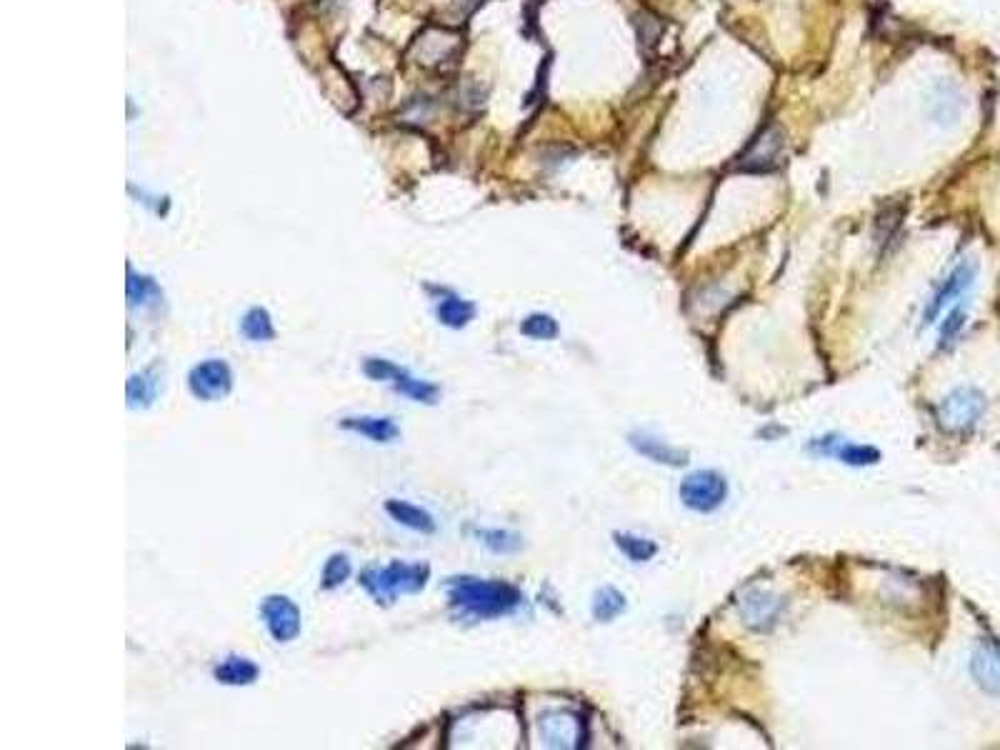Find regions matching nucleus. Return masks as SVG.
<instances>
[{"mask_svg":"<svg viewBox=\"0 0 1000 750\" xmlns=\"http://www.w3.org/2000/svg\"><path fill=\"white\" fill-rule=\"evenodd\" d=\"M475 535H478V540L485 545V548L493 550V553H500V555L515 553V550H520V545H523L520 535L510 533V530L478 528L475 530Z\"/></svg>","mask_w":1000,"mask_h":750,"instance_id":"obj_22","label":"nucleus"},{"mask_svg":"<svg viewBox=\"0 0 1000 750\" xmlns=\"http://www.w3.org/2000/svg\"><path fill=\"white\" fill-rule=\"evenodd\" d=\"M240 335L245 340H250V343H268V340H273L275 328L268 310L260 308V305L245 310V315L240 318Z\"/></svg>","mask_w":1000,"mask_h":750,"instance_id":"obj_20","label":"nucleus"},{"mask_svg":"<svg viewBox=\"0 0 1000 750\" xmlns=\"http://www.w3.org/2000/svg\"><path fill=\"white\" fill-rule=\"evenodd\" d=\"M190 393L200 400H223L233 390V370L225 360L208 358L195 365L188 375Z\"/></svg>","mask_w":1000,"mask_h":750,"instance_id":"obj_6","label":"nucleus"},{"mask_svg":"<svg viewBox=\"0 0 1000 750\" xmlns=\"http://www.w3.org/2000/svg\"><path fill=\"white\" fill-rule=\"evenodd\" d=\"M363 373L378 383H390L400 395L415 400V403L433 405L438 400L440 388L430 380H420L408 368H400L388 358H368L363 363Z\"/></svg>","mask_w":1000,"mask_h":750,"instance_id":"obj_3","label":"nucleus"},{"mask_svg":"<svg viewBox=\"0 0 1000 750\" xmlns=\"http://www.w3.org/2000/svg\"><path fill=\"white\" fill-rule=\"evenodd\" d=\"M338 425L343 430H350V433L363 435L370 443L388 445L400 438L398 423L388 415H353V418H343Z\"/></svg>","mask_w":1000,"mask_h":750,"instance_id":"obj_12","label":"nucleus"},{"mask_svg":"<svg viewBox=\"0 0 1000 750\" xmlns=\"http://www.w3.org/2000/svg\"><path fill=\"white\" fill-rule=\"evenodd\" d=\"M615 545L623 550V555L633 563H648L655 553H658V545L648 538H638V535L630 533H615Z\"/></svg>","mask_w":1000,"mask_h":750,"instance_id":"obj_23","label":"nucleus"},{"mask_svg":"<svg viewBox=\"0 0 1000 750\" xmlns=\"http://www.w3.org/2000/svg\"><path fill=\"white\" fill-rule=\"evenodd\" d=\"M680 498L695 513H713L728 498V483L715 470H698L683 480Z\"/></svg>","mask_w":1000,"mask_h":750,"instance_id":"obj_5","label":"nucleus"},{"mask_svg":"<svg viewBox=\"0 0 1000 750\" xmlns=\"http://www.w3.org/2000/svg\"><path fill=\"white\" fill-rule=\"evenodd\" d=\"M810 448L818 450V453L823 455H838V458L848 465H873L880 460V453L875 448H870V445H853V443L833 445V438L815 440Z\"/></svg>","mask_w":1000,"mask_h":750,"instance_id":"obj_15","label":"nucleus"},{"mask_svg":"<svg viewBox=\"0 0 1000 750\" xmlns=\"http://www.w3.org/2000/svg\"><path fill=\"white\" fill-rule=\"evenodd\" d=\"M215 680L223 685H250L258 680L260 668L250 658H240V655H230L223 663L215 665L213 670Z\"/></svg>","mask_w":1000,"mask_h":750,"instance_id":"obj_16","label":"nucleus"},{"mask_svg":"<svg viewBox=\"0 0 1000 750\" xmlns=\"http://www.w3.org/2000/svg\"><path fill=\"white\" fill-rule=\"evenodd\" d=\"M540 733H543L545 743L553 745V748L580 745V720L565 713V710H550L540 718Z\"/></svg>","mask_w":1000,"mask_h":750,"instance_id":"obj_13","label":"nucleus"},{"mask_svg":"<svg viewBox=\"0 0 1000 750\" xmlns=\"http://www.w3.org/2000/svg\"><path fill=\"white\" fill-rule=\"evenodd\" d=\"M975 273H978V265H975V263H960L958 268H955L953 273H950L948 278H945V283L940 285L938 293L933 295V300H930L928 308H925V313H923L925 323H935V320H938V315L945 310V305H950V303H953V300H958L960 295H963L965 290H968L970 285H973Z\"/></svg>","mask_w":1000,"mask_h":750,"instance_id":"obj_9","label":"nucleus"},{"mask_svg":"<svg viewBox=\"0 0 1000 750\" xmlns=\"http://www.w3.org/2000/svg\"><path fill=\"white\" fill-rule=\"evenodd\" d=\"M435 315H438L440 323L448 325V328H465V325L473 320L475 305L455 293H443V298H440L438 305H435Z\"/></svg>","mask_w":1000,"mask_h":750,"instance_id":"obj_17","label":"nucleus"},{"mask_svg":"<svg viewBox=\"0 0 1000 750\" xmlns=\"http://www.w3.org/2000/svg\"><path fill=\"white\" fill-rule=\"evenodd\" d=\"M623 610H625V598H623V593H618L615 588H600L598 593H595L593 615L598 620L608 623V620L618 618Z\"/></svg>","mask_w":1000,"mask_h":750,"instance_id":"obj_24","label":"nucleus"},{"mask_svg":"<svg viewBox=\"0 0 1000 750\" xmlns=\"http://www.w3.org/2000/svg\"><path fill=\"white\" fill-rule=\"evenodd\" d=\"M350 573H353V565H350L348 555L335 553L325 560L323 575H320V585H323V590H335L350 578Z\"/></svg>","mask_w":1000,"mask_h":750,"instance_id":"obj_25","label":"nucleus"},{"mask_svg":"<svg viewBox=\"0 0 1000 750\" xmlns=\"http://www.w3.org/2000/svg\"><path fill=\"white\" fill-rule=\"evenodd\" d=\"M128 305L130 308H148V305H158L163 300V290L148 275H138L128 268Z\"/></svg>","mask_w":1000,"mask_h":750,"instance_id":"obj_21","label":"nucleus"},{"mask_svg":"<svg viewBox=\"0 0 1000 750\" xmlns=\"http://www.w3.org/2000/svg\"><path fill=\"white\" fill-rule=\"evenodd\" d=\"M985 413V395L975 388H955L938 405V420L950 433H965Z\"/></svg>","mask_w":1000,"mask_h":750,"instance_id":"obj_4","label":"nucleus"},{"mask_svg":"<svg viewBox=\"0 0 1000 750\" xmlns=\"http://www.w3.org/2000/svg\"><path fill=\"white\" fill-rule=\"evenodd\" d=\"M963 325H965V310L963 308L950 310V315L945 318V323H943V330H940V340H943V345L950 343V340H953L955 335L960 333V328H963Z\"/></svg>","mask_w":1000,"mask_h":750,"instance_id":"obj_27","label":"nucleus"},{"mask_svg":"<svg viewBox=\"0 0 1000 750\" xmlns=\"http://www.w3.org/2000/svg\"><path fill=\"white\" fill-rule=\"evenodd\" d=\"M158 395V375L153 370H143V373H135L128 378V385H125V398H128V408L133 410H143L150 408Z\"/></svg>","mask_w":1000,"mask_h":750,"instance_id":"obj_18","label":"nucleus"},{"mask_svg":"<svg viewBox=\"0 0 1000 750\" xmlns=\"http://www.w3.org/2000/svg\"><path fill=\"white\" fill-rule=\"evenodd\" d=\"M450 608L460 618L493 620L515 613L523 603V595L515 585L505 580H483L473 575H460L448 580Z\"/></svg>","mask_w":1000,"mask_h":750,"instance_id":"obj_1","label":"nucleus"},{"mask_svg":"<svg viewBox=\"0 0 1000 750\" xmlns=\"http://www.w3.org/2000/svg\"><path fill=\"white\" fill-rule=\"evenodd\" d=\"M385 510H388V515L395 520V523L405 525V528L415 530V533L433 535L435 530H438L433 515H430L428 510L420 508V505L408 503V500H395V498L388 500V503H385Z\"/></svg>","mask_w":1000,"mask_h":750,"instance_id":"obj_14","label":"nucleus"},{"mask_svg":"<svg viewBox=\"0 0 1000 750\" xmlns=\"http://www.w3.org/2000/svg\"><path fill=\"white\" fill-rule=\"evenodd\" d=\"M630 443L638 450L640 455H645L648 460H655V463L663 465H683L688 463V455L678 448H670V445L660 443V440L650 438V435H630Z\"/></svg>","mask_w":1000,"mask_h":750,"instance_id":"obj_19","label":"nucleus"},{"mask_svg":"<svg viewBox=\"0 0 1000 750\" xmlns=\"http://www.w3.org/2000/svg\"><path fill=\"white\" fill-rule=\"evenodd\" d=\"M780 158H783V135H780V130L775 125H770V128H763L750 140L748 148L738 158V170H745V173H770V170L778 168Z\"/></svg>","mask_w":1000,"mask_h":750,"instance_id":"obj_7","label":"nucleus"},{"mask_svg":"<svg viewBox=\"0 0 1000 750\" xmlns=\"http://www.w3.org/2000/svg\"><path fill=\"white\" fill-rule=\"evenodd\" d=\"M260 615L278 643H290L300 635V608L288 598V595H268L260 603Z\"/></svg>","mask_w":1000,"mask_h":750,"instance_id":"obj_8","label":"nucleus"},{"mask_svg":"<svg viewBox=\"0 0 1000 750\" xmlns=\"http://www.w3.org/2000/svg\"><path fill=\"white\" fill-rule=\"evenodd\" d=\"M780 610H783V600L773 598V595L763 593V590H750L743 598V603H740V613H743L745 625L753 630L773 628L780 618Z\"/></svg>","mask_w":1000,"mask_h":750,"instance_id":"obj_11","label":"nucleus"},{"mask_svg":"<svg viewBox=\"0 0 1000 750\" xmlns=\"http://www.w3.org/2000/svg\"><path fill=\"white\" fill-rule=\"evenodd\" d=\"M558 323H555L553 315L545 313H533L520 323V333L528 335V338L535 340H553L558 335Z\"/></svg>","mask_w":1000,"mask_h":750,"instance_id":"obj_26","label":"nucleus"},{"mask_svg":"<svg viewBox=\"0 0 1000 750\" xmlns=\"http://www.w3.org/2000/svg\"><path fill=\"white\" fill-rule=\"evenodd\" d=\"M970 673L985 693L1000 695V645L980 640L970 655Z\"/></svg>","mask_w":1000,"mask_h":750,"instance_id":"obj_10","label":"nucleus"},{"mask_svg":"<svg viewBox=\"0 0 1000 750\" xmlns=\"http://www.w3.org/2000/svg\"><path fill=\"white\" fill-rule=\"evenodd\" d=\"M430 568L425 563H403L390 560L388 565H370L360 573V585L370 593L375 603L390 605L400 595H415L428 585Z\"/></svg>","mask_w":1000,"mask_h":750,"instance_id":"obj_2","label":"nucleus"}]
</instances>
